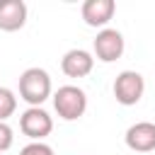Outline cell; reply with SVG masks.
<instances>
[{"mask_svg": "<svg viewBox=\"0 0 155 155\" xmlns=\"http://www.w3.org/2000/svg\"><path fill=\"white\" fill-rule=\"evenodd\" d=\"M51 97V75L44 68H27L19 75V99L29 107H41Z\"/></svg>", "mask_w": 155, "mask_h": 155, "instance_id": "obj_1", "label": "cell"}, {"mask_svg": "<svg viewBox=\"0 0 155 155\" xmlns=\"http://www.w3.org/2000/svg\"><path fill=\"white\" fill-rule=\"evenodd\" d=\"M53 109L63 121H78L87 111V94L78 85H63L53 94Z\"/></svg>", "mask_w": 155, "mask_h": 155, "instance_id": "obj_2", "label": "cell"}, {"mask_svg": "<svg viewBox=\"0 0 155 155\" xmlns=\"http://www.w3.org/2000/svg\"><path fill=\"white\" fill-rule=\"evenodd\" d=\"M145 92V80L138 70H121L114 80V97L124 107H133L140 102Z\"/></svg>", "mask_w": 155, "mask_h": 155, "instance_id": "obj_3", "label": "cell"}, {"mask_svg": "<svg viewBox=\"0 0 155 155\" xmlns=\"http://www.w3.org/2000/svg\"><path fill=\"white\" fill-rule=\"evenodd\" d=\"M124 48H126V41H124V34L116 31V29H102L97 31L94 41H92V51L97 56V61L102 63H114L124 56Z\"/></svg>", "mask_w": 155, "mask_h": 155, "instance_id": "obj_4", "label": "cell"}, {"mask_svg": "<svg viewBox=\"0 0 155 155\" xmlns=\"http://www.w3.org/2000/svg\"><path fill=\"white\" fill-rule=\"evenodd\" d=\"M19 131L31 138V140H44L51 131H53V119L48 111H44L41 107H29L27 111H22L19 116Z\"/></svg>", "mask_w": 155, "mask_h": 155, "instance_id": "obj_5", "label": "cell"}, {"mask_svg": "<svg viewBox=\"0 0 155 155\" xmlns=\"http://www.w3.org/2000/svg\"><path fill=\"white\" fill-rule=\"evenodd\" d=\"M114 12H116L114 0H85L82 7H80V15H82L85 24L87 27H102V29H107Z\"/></svg>", "mask_w": 155, "mask_h": 155, "instance_id": "obj_6", "label": "cell"}, {"mask_svg": "<svg viewBox=\"0 0 155 155\" xmlns=\"http://www.w3.org/2000/svg\"><path fill=\"white\" fill-rule=\"evenodd\" d=\"M124 140L136 153H153L155 150V124L153 121H138V124L128 126Z\"/></svg>", "mask_w": 155, "mask_h": 155, "instance_id": "obj_7", "label": "cell"}, {"mask_svg": "<svg viewBox=\"0 0 155 155\" xmlns=\"http://www.w3.org/2000/svg\"><path fill=\"white\" fill-rule=\"evenodd\" d=\"M92 68H94V56L85 48H70L61 58V70L68 78H85L92 73Z\"/></svg>", "mask_w": 155, "mask_h": 155, "instance_id": "obj_8", "label": "cell"}, {"mask_svg": "<svg viewBox=\"0 0 155 155\" xmlns=\"http://www.w3.org/2000/svg\"><path fill=\"white\" fill-rule=\"evenodd\" d=\"M27 2L24 0H0V29L19 31L27 24Z\"/></svg>", "mask_w": 155, "mask_h": 155, "instance_id": "obj_9", "label": "cell"}, {"mask_svg": "<svg viewBox=\"0 0 155 155\" xmlns=\"http://www.w3.org/2000/svg\"><path fill=\"white\" fill-rule=\"evenodd\" d=\"M17 111V97L10 87L0 85V121H7L12 114Z\"/></svg>", "mask_w": 155, "mask_h": 155, "instance_id": "obj_10", "label": "cell"}, {"mask_svg": "<svg viewBox=\"0 0 155 155\" xmlns=\"http://www.w3.org/2000/svg\"><path fill=\"white\" fill-rule=\"evenodd\" d=\"M19 155H53V148L46 145L44 140H31L29 145H24L19 150Z\"/></svg>", "mask_w": 155, "mask_h": 155, "instance_id": "obj_11", "label": "cell"}, {"mask_svg": "<svg viewBox=\"0 0 155 155\" xmlns=\"http://www.w3.org/2000/svg\"><path fill=\"white\" fill-rule=\"evenodd\" d=\"M12 143H15V136H12V128L5 124V121H0V153H5V150H10L12 148Z\"/></svg>", "mask_w": 155, "mask_h": 155, "instance_id": "obj_12", "label": "cell"}, {"mask_svg": "<svg viewBox=\"0 0 155 155\" xmlns=\"http://www.w3.org/2000/svg\"><path fill=\"white\" fill-rule=\"evenodd\" d=\"M0 155H2V153H0Z\"/></svg>", "mask_w": 155, "mask_h": 155, "instance_id": "obj_13", "label": "cell"}]
</instances>
